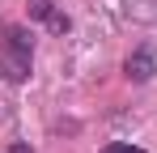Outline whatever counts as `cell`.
<instances>
[{"mask_svg":"<svg viewBox=\"0 0 157 153\" xmlns=\"http://www.w3.org/2000/svg\"><path fill=\"white\" fill-rule=\"evenodd\" d=\"M30 17H38V22H47V26L55 30V34H64V30H68V17H64V13L55 9L51 0H30Z\"/></svg>","mask_w":157,"mask_h":153,"instance_id":"3957f363","label":"cell"},{"mask_svg":"<svg viewBox=\"0 0 157 153\" xmlns=\"http://www.w3.org/2000/svg\"><path fill=\"white\" fill-rule=\"evenodd\" d=\"M30 64H34V38H30V30L9 26L4 38H0V81L21 85L30 76Z\"/></svg>","mask_w":157,"mask_h":153,"instance_id":"6da1fadb","label":"cell"},{"mask_svg":"<svg viewBox=\"0 0 157 153\" xmlns=\"http://www.w3.org/2000/svg\"><path fill=\"white\" fill-rule=\"evenodd\" d=\"M98 153H144L140 145H132V140H110L106 149H98Z\"/></svg>","mask_w":157,"mask_h":153,"instance_id":"277c9868","label":"cell"},{"mask_svg":"<svg viewBox=\"0 0 157 153\" xmlns=\"http://www.w3.org/2000/svg\"><path fill=\"white\" fill-rule=\"evenodd\" d=\"M13 153H30V149H26V145H13Z\"/></svg>","mask_w":157,"mask_h":153,"instance_id":"5b68a950","label":"cell"},{"mask_svg":"<svg viewBox=\"0 0 157 153\" xmlns=\"http://www.w3.org/2000/svg\"><path fill=\"white\" fill-rule=\"evenodd\" d=\"M123 73H128V81H149V76L157 73V55L149 47H136L128 60H123Z\"/></svg>","mask_w":157,"mask_h":153,"instance_id":"7a4b0ae2","label":"cell"}]
</instances>
